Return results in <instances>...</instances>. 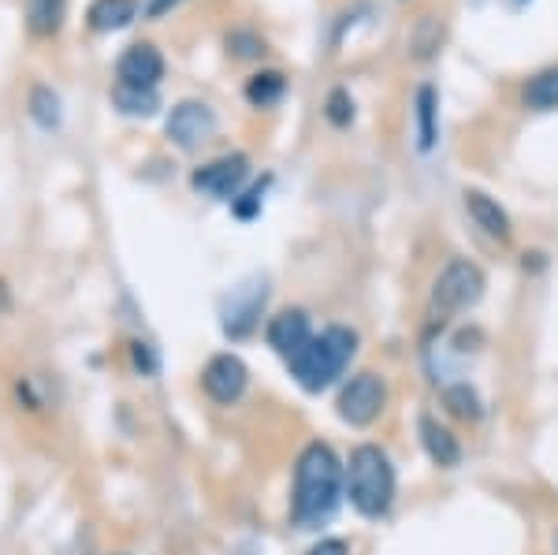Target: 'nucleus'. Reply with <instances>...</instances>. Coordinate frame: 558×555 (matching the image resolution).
<instances>
[{"mask_svg":"<svg viewBox=\"0 0 558 555\" xmlns=\"http://www.w3.org/2000/svg\"><path fill=\"white\" fill-rule=\"evenodd\" d=\"M175 4H179V0H149V4H146V20H160V15H168Z\"/></svg>","mask_w":558,"mask_h":555,"instance_id":"nucleus-28","label":"nucleus"},{"mask_svg":"<svg viewBox=\"0 0 558 555\" xmlns=\"http://www.w3.org/2000/svg\"><path fill=\"white\" fill-rule=\"evenodd\" d=\"M305 555H350V544L343 541V536H324V541L313 544Z\"/></svg>","mask_w":558,"mask_h":555,"instance_id":"nucleus-27","label":"nucleus"},{"mask_svg":"<svg viewBox=\"0 0 558 555\" xmlns=\"http://www.w3.org/2000/svg\"><path fill=\"white\" fill-rule=\"evenodd\" d=\"M324 116H328L331 128H350L354 123V97H350V89L336 86L328 94V101H324Z\"/></svg>","mask_w":558,"mask_h":555,"instance_id":"nucleus-23","label":"nucleus"},{"mask_svg":"<svg viewBox=\"0 0 558 555\" xmlns=\"http://www.w3.org/2000/svg\"><path fill=\"white\" fill-rule=\"evenodd\" d=\"M436 116H439V97L432 86H421L417 89V146L425 149H436V138H439V128H436Z\"/></svg>","mask_w":558,"mask_h":555,"instance_id":"nucleus-17","label":"nucleus"},{"mask_svg":"<svg viewBox=\"0 0 558 555\" xmlns=\"http://www.w3.org/2000/svg\"><path fill=\"white\" fill-rule=\"evenodd\" d=\"M26 109H31V120L38 123L41 131H57L60 120H64V112H60V94L52 86H34Z\"/></svg>","mask_w":558,"mask_h":555,"instance_id":"nucleus-18","label":"nucleus"},{"mask_svg":"<svg viewBox=\"0 0 558 555\" xmlns=\"http://www.w3.org/2000/svg\"><path fill=\"white\" fill-rule=\"evenodd\" d=\"M8 310H12V291H8V283L0 280V317H4Z\"/></svg>","mask_w":558,"mask_h":555,"instance_id":"nucleus-29","label":"nucleus"},{"mask_svg":"<svg viewBox=\"0 0 558 555\" xmlns=\"http://www.w3.org/2000/svg\"><path fill=\"white\" fill-rule=\"evenodd\" d=\"M354 354H357V333H350L343 325H331V328H324L320 336H313L310 343L287 362V370H291V377L299 381L302 391H324L343 377V370Z\"/></svg>","mask_w":558,"mask_h":555,"instance_id":"nucleus-2","label":"nucleus"},{"mask_svg":"<svg viewBox=\"0 0 558 555\" xmlns=\"http://www.w3.org/2000/svg\"><path fill=\"white\" fill-rule=\"evenodd\" d=\"M481 294H484V273L473 262H465V257H454V262L436 276V283H432V313H436L439 321L454 317V313L476 306Z\"/></svg>","mask_w":558,"mask_h":555,"instance_id":"nucleus-4","label":"nucleus"},{"mask_svg":"<svg viewBox=\"0 0 558 555\" xmlns=\"http://www.w3.org/2000/svg\"><path fill=\"white\" fill-rule=\"evenodd\" d=\"M287 94V75L283 71H257L246 83V101L254 109H272L276 101H283Z\"/></svg>","mask_w":558,"mask_h":555,"instance_id":"nucleus-16","label":"nucleus"},{"mask_svg":"<svg viewBox=\"0 0 558 555\" xmlns=\"http://www.w3.org/2000/svg\"><path fill=\"white\" fill-rule=\"evenodd\" d=\"M134 15H138V0H94L86 12V23L97 34H112L134 23Z\"/></svg>","mask_w":558,"mask_h":555,"instance_id":"nucleus-14","label":"nucleus"},{"mask_svg":"<svg viewBox=\"0 0 558 555\" xmlns=\"http://www.w3.org/2000/svg\"><path fill=\"white\" fill-rule=\"evenodd\" d=\"M131 358H134V370H138L142 377H153V373H157V354H153L149 343H131Z\"/></svg>","mask_w":558,"mask_h":555,"instance_id":"nucleus-26","label":"nucleus"},{"mask_svg":"<svg viewBox=\"0 0 558 555\" xmlns=\"http://www.w3.org/2000/svg\"><path fill=\"white\" fill-rule=\"evenodd\" d=\"M444 402L454 418H462V422H476V418L484 414L481 399H476V391L470 388V384H451V388L444 391Z\"/></svg>","mask_w":558,"mask_h":555,"instance_id":"nucleus-22","label":"nucleus"},{"mask_svg":"<svg viewBox=\"0 0 558 555\" xmlns=\"http://www.w3.org/2000/svg\"><path fill=\"white\" fill-rule=\"evenodd\" d=\"M260 202H265V183H254L246 194H239V198L231 202V209H235L239 220H254L260 213Z\"/></svg>","mask_w":558,"mask_h":555,"instance_id":"nucleus-25","label":"nucleus"},{"mask_svg":"<svg viewBox=\"0 0 558 555\" xmlns=\"http://www.w3.org/2000/svg\"><path fill=\"white\" fill-rule=\"evenodd\" d=\"M250 176V157L246 154H228V157H216L213 165H202L197 172L191 176V186L209 198H220V202H235L242 183Z\"/></svg>","mask_w":558,"mask_h":555,"instance_id":"nucleus-6","label":"nucleus"},{"mask_svg":"<svg viewBox=\"0 0 558 555\" xmlns=\"http://www.w3.org/2000/svg\"><path fill=\"white\" fill-rule=\"evenodd\" d=\"M246 384H250L246 362H242L239 354H231V351L213 354L209 362H205V370H202L205 396H209L213 402H220V407H231V402H239L242 396H246Z\"/></svg>","mask_w":558,"mask_h":555,"instance_id":"nucleus-7","label":"nucleus"},{"mask_svg":"<svg viewBox=\"0 0 558 555\" xmlns=\"http://www.w3.org/2000/svg\"><path fill=\"white\" fill-rule=\"evenodd\" d=\"M228 49H231V57H239V60H254L265 52V41L257 38V34H250V31H235L228 38Z\"/></svg>","mask_w":558,"mask_h":555,"instance_id":"nucleus-24","label":"nucleus"},{"mask_svg":"<svg viewBox=\"0 0 558 555\" xmlns=\"http://www.w3.org/2000/svg\"><path fill=\"white\" fill-rule=\"evenodd\" d=\"M439 41H444V26L432 20V15H421L417 26L410 31L413 57H417V60H432V57H436V49H439Z\"/></svg>","mask_w":558,"mask_h":555,"instance_id":"nucleus-21","label":"nucleus"},{"mask_svg":"<svg viewBox=\"0 0 558 555\" xmlns=\"http://www.w3.org/2000/svg\"><path fill=\"white\" fill-rule=\"evenodd\" d=\"M417 433H421V444H425L428 459L436 462V467L451 470V467H458V462H462V444H458L451 429H444V425L436 422V418H428V414L421 418Z\"/></svg>","mask_w":558,"mask_h":555,"instance_id":"nucleus-12","label":"nucleus"},{"mask_svg":"<svg viewBox=\"0 0 558 555\" xmlns=\"http://www.w3.org/2000/svg\"><path fill=\"white\" fill-rule=\"evenodd\" d=\"M395 488H399V481H395V467L384 447L357 444L347 467V496L354 511L365 518H384L395 504Z\"/></svg>","mask_w":558,"mask_h":555,"instance_id":"nucleus-3","label":"nucleus"},{"mask_svg":"<svg viewBox=\"0 0 558 555\" xmlns=\"http://www.w3.org/2000/svg\"><path fill=\"white\" fill-rule=\"evenodd\" d=\"M213 134H216V112L205 101H179L172 116H168V138L179 149H186V154L202 149Z\"/></svg>","mask_w":558,"mask_h":555,"instance_id":"nucleus-8","label":"nucleus"},{"mask_svg":"<svg viewBox=\"0 0 558 555\" xmlns=\"http://www.w3.org/2000/svg\"><path fill=\"white\" fill-rule=\"evenodd\" d=\"M313 336H317V333H313L310 313H305V310H283V313H276V317L268 321V328H265L268 347H272L279 358H287V362H291V358L299 354Z\"/></svg>","mask_w":558,"mask_h":555,"instance_id":"nucleus-10","label":"nucleus"},{"mask_svg":"<svg viewBox=\"0 0 558 555\" xmlns=\"http://www.w3.org/2000/svg\"><path fill=\"white\" fill-rule=\"evenodd\" d=\"M112 105L123 116H153L160 109L157 89H131V86H116L112 89Z\"/></svg>","mask_w":558,"mask_h":555,"instance_id":"nucleus-19","label":"nucleus"},{"mask_svg":"<svg viewBox=\"0 0 558 555\" xmlns=\"http://www.w3.org/2000/svg\"><path fill=\"white\" fill-rule=\"evenodd\" d=\"M465 209H470V217L476 220V228H481L484 236L499 239V243H507V239L514 236L507 209H502L495 198H488L484 191H465Z\"/></svg>","mask_w":558,"mask_h":555,"instance_id":"nucleus-11","label":"nucleus"},{"mask_svg":"<svg viewBox=\"0 0 558 555\" xmlns=\"http://www.w3.org/2000/svg\"><path fill=\"white\" fill-rule=\"evenodd\" d=\"M64 15H68V0H31L26 26H31L34 38H52L64 26Z\"/></svg>","mask_w":558,"mask_h":555,"instance_id":"nucleus-15","label":"nucleus"},{"mask_svg":"<svg viewBox=\"0 0 558 555\" xmlns=\"http://www.w3.org/2000/svg\"><path fill=\"white\" fill-rule=\"evenodd\" d=\"M384 402H387L384 381L376 377V373H357V377H350L343 384L336 407H339V418H343L347 425L365 429V425H373L376 418H380Z\"/></svg>","mask_w":558,"mask_h":555,"instance_id":"nucleus-5","label":"nucleus"},{"mask_svg":"<svg viewBox=\"0 0 558 555\" xmlns=\"http://www.w3.org/2000/svg\"><path fill=\"white\" fill-rule=\"evenodd\" d=\"M525 105H529V109H536V112L558 109V68L539 71L533 83L525 86Z\"/></svg>","mask_w":558,"mask_h":555,"instance_id":"nucleus-20","label":"nucleus"},{"mask_svg":"<svg viewBox=\"0 0 558 555\" xmlns=\"http://www.w3.org/2000/svg\"><path fill=\"white\" fill-rule=\"evenodd\" d=\"M165 79V57H160L157 45L138 41L116 64V86H131V89H157Z\"/></svg>","mask_w":558,"mask_h":555,"instance_id":"nucleus-9","label":"nucleus"},{"mask_svg":"<svg viewBox=\"0 0 558 555\" xmlns=\"http://www.w3.org/2000/svg\"><path fill=\"white\" fill-rule=\"evenodd\" d=\"M265 283H254L250 288V299H242V291L231 294V306H228V317H223V333L228 336H250L254 333V325H257V317H260V306H265Z\"/></svg>","mask_w":558,"mask_h":555,"instance_id":"nucleus-13","label":"nucleus"},{"mask_svg":"<svg viewBox=\"0 0 558 555\" xmlns=\"http://www.w3.org/2000/svg\"><path fill=\"white\" fill-rule=\"evenodd\" d=\"M343 496V462L331 451V444H305L299 462H294V492L291 515L302 530H320L339 507Z\"/></svg>","mask_w":558,"mask_h":555,"instance_id":"nucleus-1","label":"nucleus"},{"mask_svg":"<svg viewBox=\"0 0 558 555\" xmlns=\"http://www.w3.org/2000/svg\"><path fill=\"white\" fill-rule=\"evenodd\" d=\"M555 552H558V533H555Z\"/></svg>","mask_w":558,"mask_h":555,"instance_id":"nucleus-30","label":"nucleus"}]
</instances>
